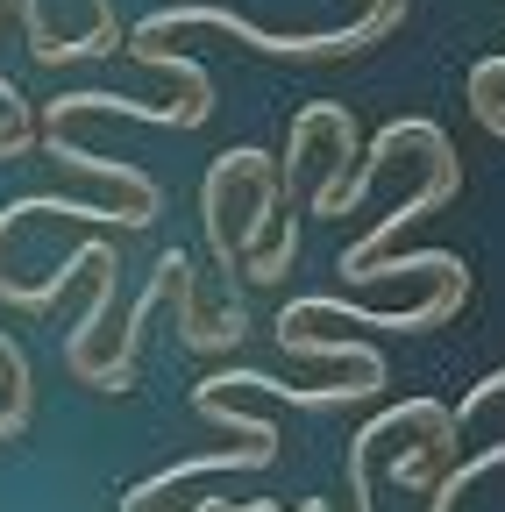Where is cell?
Instances as JSON below:
<instances>
[{
  "label": "cell",
  "mask_w": 505,
  "mask_h": 512,
  "mask_svg": "<svg viewBox=\"0 0 505 512\" xmlns=\"http://www.w3.org/2000/svg\"><path fill=\"white\" fill-rule=\"evenodd\" d=\"M399 22H406L399 0H377L356 29H321V36H271V29L242 22V15H228V8H164V15H150V22H136V36L150 43V36H171V29H221V36L264 50V57H349V50H370L377 36H392Z\"/></svg>",
  "instance_id": "1"
},
{
  "label": "cell",
  "mask_w": 505,
  "mask_h": 512,
  "mask_svg": "<svg viewBox=\"0 0 505 512\" xmlns=\"http://www.w3.org/2000/svg\"><path fill=\"white\" fill-rule=\"evenodd\" d=\"M413 150H420V164H427V185L413 192V200H399V207H392L385 221H377V228H370L363 242H349V249H342V278H349V285H363V271L377 264V256H385V242H392V235H399L406 221H427L434 207H449L456 192H463V164H456L449 136H441L434 121H420V136H413Z\"/></svg>",
  "instance_id": "2"
},
{
  "label": "cell",
  "mask_w": 505,
  "mask_h": 512,
  "mask_svg": "<svg viewBox=\"0 0 505 512\" xmlns=\"http://www.w3.org/2000/svg\"><path fill=\"white\" fill-rule=\"evenodd\" d=\"M406 427L427 441L434 463L449 456V441H456L449 406H434V399H406V406H392V413H377L370 427H356V434H349V505H356V512H377V498H370V448L385 441V434H406Z\"/></svg>",
  "instance_id": "3"
},
{
  "label": "cell",
  "mask_w": 505,
  "mask_h": 512,
  "mask_svg": "<svg viewBox=\"0 0 505 512\" xmlns=\"http://www.w3.org/2000/svg\"><path fill=\"white\" fill-rule=\"evenodd\" d=\"M463 299H470V285H441L427 306H413V313H363V306H342V299H292L285 313H278V328H306V320H349V328H399V335H420V328H441V320H456L463 313Z\"/></svg>",
  "instance_id": "4"
},
{
  "label": "cell",
  "mask_w": 505,
  "mask_h": 512,
  "mask_svg": "<svg viewBox=\"0 0 505 512\" xmlns=\"http://www.w3.org/2000/svg\"><path fill=\"white\" fill-rule=\"evenodd\" d=\"M185 264H193L185 249H164V256H157V271H150V285H143V299H136V313H129V328H121V356L93 377V392H129V384H136V349H143V328H150V313L171 299V285H178V271H185Z\"/></svg>",
  "instance_id": "5"
},
{
  "label": "cell",
  "mask_w": 505,
  "mask_h": 512,
  "mask_svg": "<svg viewBox=\"0 0 505 512\" xmlns=\"http://www.w3.org/2000/svg\"><path fill=\"white\" fill-rule=\"evenodd\" d=\"M36 143H43V157H57L65 171H93V178H114V185L129 192L136 207H150V214H157V185H150V178H143L136 164H121V157H93L86 143H72V136H65V128H36Z\"/></svg>",
  "instance_id": "6"
},
{
  "label": "cell",
  "mask_w": 505,
  "mask_h": 512,
  "mask_svg": "<svg viewBox=\"0 0 505 512\" xmlns=\"http://www.w3.org/2000/svg\"><path fill=\"white\" fill-rule=\"evenodd\" d=\"M491 470H505V441H491V448H484V456H470V463H456L449 477H441V484H434V498H427V512H456V498H463V491H470L477 477H491Z\"/></svg>",
  "instance_id": "7"
},
{
  "label": "cell",
  "mask_w": 505,
  "mask_h": 512,
  "mask_svg": "<svg viewBox=\"0 0 505 512\" xmlns=\"http://www.w3.org/2000/svg\"><path fill=\"white\" fill-rule=\"evenodd\" d=\"M498 86H505V57H484L477 72H470V107H491Z\"/></svg>",
  "instance_id": "8"
},
{
  "label": "cell",
  "mask_w": 505,
  "mask_h": 512,
  "mask_svg": "<svg viewBox=\"0 0 505 512\" xmlns=\"http://www.w3.org/2000/svg\"><path fill=\"white\" fill-rule=\"evenodd\" d=\"M392 477H399V484H427V477H434V456H427V448H406V456L392 463Z\"/></svg>",
  "instance_id": "9"
},
{
  "label": "cell",
  "mask_w": 505,
  "mask_h": 512,
  "mask_svg": "<svg viewBox=\"0 0 505 512\" xmlns=\"http://www.w3.org/2000/svg\"><path fill=\"white\" fill-rule=\"evenodd\" d=\"M399 8H406V0H399Z\"/></svg>",
  "instance_id": "10"
}]
</instances>
